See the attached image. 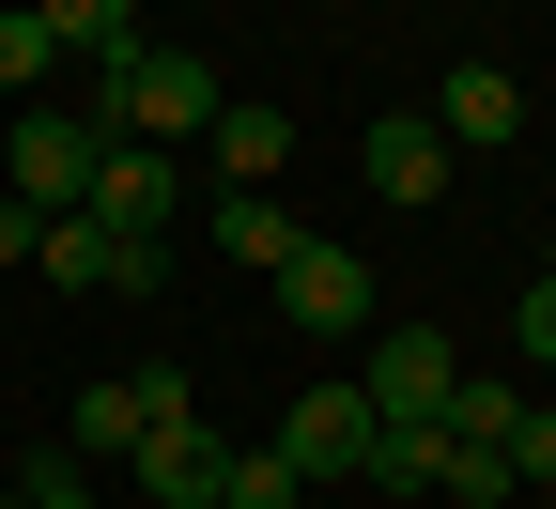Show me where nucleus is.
<instances>
[{
    "label": "nucleus",
    "instance_id": "nucleus-1",
    "mask_svg": "<svg viewBox=\"0 0 556 509\" xmlns=\"http://www.w3.org/2000/svg\"><path fill=\"white\" fill-rule=\"evenodd\" d=\"M201 124H217V62L170 47V31L93 78V139H155V155H170V139H201Z\"/></svg>",
    "mask_w": 556,
    "mask_h": 509
},
{
    "label": "nucleus",
    "instance_id": "nucleus-2",
    "mask_svg": "<svg viewBox=\"0 0 556 509\" xmlns=\"http://www.w3.org/2000/svg\"><path fill=\"white\" fill-rule=\"evenodd\" d=\"M93 155H109V139H93V109H16V124H0V186H16L31 216H78L93 201Z\"/></svg>",
    "mask_w": 556,
    "mask_h": 509
},
{
    "label": "nucleus",
    "instance_id": "nucleus-3",
    "mask_svg": "<svg viewBox=\"0 0 556 509\" xmlns=\"http://www.w3.org/2000/svg\"><path fill=\"white\" fill-rule=\"evenodd\" d=\"M356 402H371L387 432H433V417L464 402V340H448V325H387L371 371H356Z\"/></svg>",
    "mask_w": 556,
    "mask_h": 509
},
{
    "label": "nucleus",
    "instance_id": "nucleus-4",
    "mask_svg": "<svg viewBox=\"0 0 556 509\" xmlns=\"http://www.w3.org/2000/svg\"><path fill=\"white\" fill-rule=\"evenodd\" d=\"M93 232H139V247H170V216H186V170L155 155V139H109V155H93Z\"/></svg>",
    "mask_w": 556,
    "mask_h": 509
},
{
    "label": "nucleus",
    "instance_id": "nucleus-5",
    "mask_svg": "<svg viewBox=\"0 0 556 509\" xmlns=\"http://www.w3.org/2000/svg\"><path fill=\"white\" fill-rule=\"evenodd\" d=\"M371 432H387V417H371L356 386H294V417H278V463H294L309 494H340V479L371 463Z\"/></svg>",
    "mask_w": 556,
    "mask_h": 509
},
{
    "label": "nucleus",
    "instance_id": "nucleus-6",
    "mask_svg": "<svg viewBox=\"0 0 556 509\" xmlns=\"http://www.w3.org/2000/svg\"><path fill=\"white\" fill-rule=\"evenodd\" d=\"M31 278H62V294H155V278H170V247H139V232H93V216H47Z\"/></svg>",
    "mask_w": 556,
    "mask_h": 509
},
{
    "label": "nucleus",
    "instance_id": "nucleus-7",
    "mask_svg": "<svg viewBox=\"0 0 556 509\" xmlns=\"http://www.w3.org/2000/svg\"><path fill=\"white\" fill-rule=\"evenodd\" d=\"M278 309H294L309 340H356V325H371V263H356V247H325V232H294V263H278Z\"/></svg>",
    "mask_w": 556,
    "mask_h": 509
},
{
    "label": "nucleus",
    "instance_id": "nucleus-8",
    "mask_svg": "<svg viewBox=\"0 0 556 509\" xmlns=\"http://www.w3.org/2000/svg\"><path fill=\"white\" fill-rule=\"evenodd\" d=\"M217 463H232V432H217V417H170V432H139V448H124L139 509H201V494H217Z\"/></svg>",
    "mask_w": 556,
    "mask_h": 509
},
{
    "label": "nucleus",
    "instance_id": "nucleus-9",
    "mask_svg": "<svg viewBox=\"0 0 556 509\" xmlns=\"http://www.w3.org/2000/svg\"><path fill=\"white\" fill-rule=\"evenodd\" d=\"M356 170H371V201H448V139H433V109H387V124H356Z\"/></svg>",
    "mask_w": 556,
    "mask_h": 509
},
{
    "label": "nucleus",
    "instance_id": "nucleus-10",
    "mask_svg": "<svg viewBox=\"0 0 556 509\" xmlns=\"http://www.w3.org/2000/svg\"><path fill=\"white\" fill-rule=\"evenodd\" d=\"M433 139H448V155H479V139H526V78H510V62H448Z\"/></svg>",
    "mask_w": 556,
    "mask_h": 509
},
{
    "label": "nucleus",
    "instance_id": "nucleus-11",
    "mask_svg": "<svg viewBox=\"0 0 556 509\" xmlns=\"http://www.w3.org/2000/svg\"><path fill=\"white\" fill-rule=\"evenodd\" d=\"M31 16H47V47H62V62H93V78L155 47V0H31Z\"/></svg>",
    "mask_w": 556,
    "mask_h": 509
},
{
    "label": "nucleus",
    "instance_id": "nucleus-12",
    "mask_svg": "<svg viewBox=\"0 0 556 509\" xmlns=\"http://www.w3.org/2000/svg\"><path fill=\"white\" fill-rule=\"evenodd\" d=\"M201 139H217V186H278L294 170V109H263V93H232Z\"/></svg>",
    "mask_w": 556,
    "mask_h": 509
},
{
    "label": "nucleus",
    "instance_id": "nucleus-13",
    "mask_svg": "<svg viewBox=\"0 0 556 509\" xmlns=\"http://www.w3.org/2000/svg\"><path fill=\"white\" fill-rule=\"evenodd\" d=\"M217 263H294V216H278V186H217Z\"/></svg>",
    "mask_w": 556,
    "mask_h": 509
},
{
    "label": "nucleus",
    "instance_id": "nucleus-14",
    "mask_svg": "<svg viewBox=\"0 0 556 509\" xmlns=\"http://www.w3.org/2000/svg\"><path fill=\"white\" fill-rule=\"evenodd\" d=\"M139 432H155V417H139V371H109V386H78V463H124Z\"/></svg>",
    "mask_w": 556,
    "mask_h": 509
},
{
    "label": "nucleus",
    "instance_id": "nucleus-15",
    "mask_svg": "<svg viewBox=\"0 0 556 509\" xmlns=\"http://www.w3.org/2000/svg\"><path fill=\"white\" fill-rule=\"evenodd\" d=\"M217 509H309V479L278 463V448H232V463H217Z\"/></svg>",
    "mask_w": 556,
    "mask_h": 509
},
{
    "label": "nucleus",
    "instance_id": "nucleus-16",
    "mask_svg": "<svg viewBox=\"0 0 556 509\" xmlns=\"http://www.w3.org/2000/svg\"><path fill=\"white\" fill-rule=\"evenodd\" d=\"M371 494H402V509H433V432H371V463H356Z\"/></svg>",
    "mask_w": 556,
    "mask_h": 509
},
{
    "label": "nucleus",
    "instance_id": "nucleus-17",
    "mask_svg": "<svg viewBox=\"0 0 556 509\" xmlns=\"http://www.w3.org/2000/svg\"><path fill=\"white\" fill-rule=\"evenodd\" d=\"M47 62H62V47H47V16H0V93H16V109L47 93Z\"/></svg>",
    "mask_w": 556,
    "mask_h": 509
},
{
    "label": "nucleus",
    "instance_id": "nucleus-18",
    "mask_svg": "<svg viewBox=\"0 0 556 509\" xmlns=\"http://www.w3.org/2000/svg\"><path fill=\"white\" fill-rule=\"evenodd\" d=\"M510 355H526V371H556V263L510 294Z\"/></svg>",
    "mask_w": 556,
    "mask_h": 509
},
{
    "label": "nucleus",
    "instance_id": "nucleus-19",
    "mask_svg": "<svg viewBox=\"0 0 556 509\" xmlns=\"http://www.w3.org/2000/svg\"><path fill=\"white\" fill-rule=\"evenodd\" d=\"M510 494H556V402L510 417Z\"/></svg>",
    "mask_w": 556,
    "mask_h": 509
},
{
    "label": "nucleus",
    "instance_id": "nucleus-20",
    "mask_svg": "<svg viewBox=\"0 0 556 509\" xmlns=\"http://www.w3.org/2000/svg\"><path fill=\"white\" fill-rule=\"evenodd\" d=\"M510 417H526V386H479V371H464V402H448V432H479V448H510Z\"/></svg>",
    "mask_w": 556,
    "mask_h": 509
},
{
    "label": "nucleus",
    "instance_id": "nucleus-21",
    "mask_svg": "<svg viewBox=\"0 0 556 509\" xmlns=\"http://www.w3.org/2000/svg\"><path fill=\"white\" fill-rule=\"evenodd\" d=\"M16 509H93V479H78V463H31V479H16Z\"/></svg>",
    "mask_w": 556,
    "mask_h": 509
},
{
    "label": "nucleus",
    "instance_id": "nucleus-22",
    "mask_svg": "<svg viewBox=\"0 0 556 509\" xmlns=\"http://www.w3.org/2000/svg\"><path fill=\"white\" fill-rule=\"evenodd\" d=\"M31 247H47V216H31L16 186H0V263H31Z\"/></svg>",
    "mask_w": 556,
    "mask_h": 509
},
{
    "label": "nucleus",
    "instance_id": "nucleus-23",
    "mask_svg": "<svg viewBox=\"0 0 556 509\" xmlns=\"http://www.w3.org/2000/svg\"><path fill=\"white\" fill-rule=\"evenodd\" d=\"M0 16H31V0H0Z\"/></svg>",
    "mask_w": 556,
    "mask_h": 509
},
{
    "label": "nucleus",
    "instance_id": "nucleus-24",
    "mask_svg": "<svg viewBox=\"0 0 556 509\" xmlns=\"http://www.w3.org/2000/svg\"><path fill=\"white\" fill-rule=\"evenodd\" d=\"M170 16H201V0H170Z\"/></svg>",
    "mask_w": 556,
    "mask_h": 509
},
{
    "label": "nucleus",
    "instance_id": "nucleus-25",
    "mask_svg": "<svg viewBox=\"0 0 556 509\" xmlns=\"http://www.w3.org/2000/svg\"><path fill=\"white\" fill-rule=\"evenodd\" d=\"M448 16H479V0H448Z\"/></svg>",
    "mask_w": 556,
    "mask_h": 509
},
{
    "label": "nucleus",
    "instance_id": "nucleus-26",
    "mask_svg": "<svg viewBox=\"0 0 556 509\" xmlns=\"http://www.w3.org/2000/svg\"><path fill=\"white\" fill-rule=\"evenodd\" d=\"M0 509H16V494H0Z\"/></svg>",
    "mask_w": 556,
    "mask_h": 509
},
{
    "label": "nucleus",
    "instance_id": "nucleus-27",
    "mask_svg": "<svg viewBox=\"0 0 556 509\" xmlns=\"http://www.w3.org/2000/svg\"><path fill=\"white\" fill-rule=\"evenodd\" d=\"M201 509H217V494H201Z\"/></svg>",
    "mask_w": 556,
    "mask_h": 509
}]
</instances>
